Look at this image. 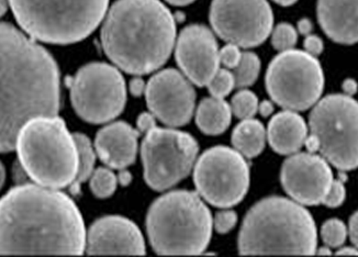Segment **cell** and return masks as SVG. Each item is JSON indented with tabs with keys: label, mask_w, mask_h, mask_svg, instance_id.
<instances>
[{
	"label": "cell",
	"mask_w": 358,
	"mask_h": 257,
	"mask_svg": "<svg viewBox=\"0 0 358 257\" xmlns=\"http://www.w3.org/2000/svg\"><path fill=\"white\" fill-rule=\"evenodd\" d=\"M59 72L52 55L11 24L0 22V153L15 149L36 117L57 116Z\"/></svg>",
	"instance_id": "1"
},
{
	"label": "cell",
	"mask_w": 358,
	"mask_h": 257,
	"mask_svg": "<svg viewBox=\"0 0 358 257\" xmlns=\"http://www.w3.org/2000/svg\"><path fill=\"white\" fill-rule=\"evenodd\" d=\"M86 234L74 201L57 189L24 184L0 199V255H82Z\"/></svg>",
	"instance_id": "2"
},
{
	"label": "cell",
	"mask_w": 358,
	"mask_h": 257,
	"mask_svg": "<svg viewBox=\"0 0 358 257\" xmlns=\"http://www.w3.org/2000/svg\"><path fill=\"white\" fill-rule=\"evenodd\" d=\"M174 17L159 0H117L101 28V44L113 64L132 75L159 70L174 49Z\"/></svg>",
	"instance_id": "3"
},
{
	"label": "cell",
	"mask_w": 358,
	"mask_h": 257,
	"mask_svg": "<svg viewBox=\"0 0 358 257\" xmlns=\"http://www.w3.org/2000/svg\"><path fill=\"white\" fill-rule=\"evenodd\" d=\"M317 245V226L309 211L278 196L256 203L238 235L242 255H315Z\"/></svg>",
	"instance_id": "4"
},
{
	"label": "cell",
	"mask_w": 358,
	"mask_h": 257,
	"mask_svg": "<svg viewBox=\"0 0 358 257\" xmlns=\"http://www.w3.org/2000/svg\"><path fill=\"white\" fill-rule=\"evenodd\" d=\"M213 216L199 193L175 191L152 203L146 216L150 243L159 255H198L209 245Z\"/></svg>",
	"instance_id": "5"
},
{
	"label": "cell",
	"mask_w": 358,
	"mask_h": 257,
	"mask_svg": "<svg viewBox=\"0 0 358 257\" xmlns=\"http://www.w3.org/2000/svg\"><path fill=\"white\" fill-rule=\"evenodd\" d=\"M15 149L23 170L38 185L67 187L78 170V151L74 135L57 116L36 117L23 126Z\"/></svg>",
	"instance_id": "6"
},
{
	"label": "cell",
	"mask_w": 358,
	"mask_h": 257,
	"mask_svg": "<svg viewBox=\"0 0 358 257\" xmlns=\"http://www.w3.org/2000/svg\"><path fill=\"white\" fill-rule=\"evenodd\" d=\"M21 28L52 44L82 41L103 21L109 0H9Z\"/></svg>",
	"instance_id": "7"
},
{
	"label": "cell",
	"mask_w": 358,
	"mask_h": 257,
	"mask_svg": "<svg viewBox=\"0 0 358 257\" xmlns=\"http://www.w3.org/2000/svg\"><path fill=\"white\" fill-rule=\"evenodd\" d=\"M309 126L317 152L330 164L342 172L358 168V101L352 96L334 94L317 101Z\"/></svg>",
	"instance_id": "8"
},
{
	"label": "cell",
	"mask_w": 358,
	"mask_h": 257,
	"mask_svg": "<svg viewBox=\"0 0 358 257\" xmlns=\"http://www.w3.org/2000/svg\"><path fill=\"white\" fill-rule=\"evenodd\" d=\"M324 73L317 57L300 50L280 52L267 68L266 89L286 110L305 111L320 101Z\"/></svg>",
	"instance_id": "9"
},
{
	"label": "cell",
	"mask_w": 358,
	"mask_h": 257,
	"mask_svg": "<svg viewBox=\"0 0 358 257\" xmlns=\"http://www.w3.org/2000/svg\"><path fill=\"white\" fill-rule=\"evenodd\" d=\"M198 143L186 132L154 126L142 141L144 178L154 191H166L189 174Z\"/></svg>",
	"instance_id": "10"
},
{
	"label": "cell",
	"mask_w": 358,
	"mask_h": 257,
	"mask_svg": "<svg viewBox=\"0 0 358 257\" xmlns=\"http://www.w3.org/2000/svg\"><path fill=\"white\" fill-rule=\"evenodd\" d=\"M71 99L75 111L83 120L90 124H105L117 118L124 109V78L113 65H85L73 78Z\"/></svg>",
	"instance_id": "11"
},
{
	"label": "cell",
	"mask_w": 358,
	"mask_h": 257,
	"mask_svg": "<svg viewBox=\"0 0 358 257\" xmlns=\"http://www.w3.org/2000/svg\"><path fill=\"white\" fill-rule=\"evenodd\" d=\"M194 183L201 198L228 209L243 200L250 187V168L243 155L228 147L206 151L194 165Z\"/></svg>",
	"instance_id": "12"
},
{
	"label": "cell",
	"mask_w": 358,
	"mask_h": 257,
	"mask_svg": "<svg viewBox=\"0 0 358 257\" xmlns=\"http://www.w3.org/2000/svg\"><path fill=\"white\" fill-rule=\"evenodd\" d=\"M210 22L221 39L248 49L268 38L274 15L267 0H213Z\"/></svg>",
	"instance_id": "13"
},
{
	"label": "cell",
	"mask_w": 358,
	"mask_h": 257,
	"mask_svg": "<svg viewBox=\"0 0 358 257\" xmlns=\"http://www.w3.org/2000/svg\"><path fill=\"white\" fill-rule=\"evenodd\" d=\"M145 97L150 111L166 126H184L192 119L196 93L186 76L174 68L154 75L146 84Z\"/></svg>",
	"instance_id": "14"
},
{
	"label": "cell",
	"mask_w": 358,
	"mask_h": 257,
	"mask_svg": "<svg viewBox=\"0 0 358 257\" xmlns=\"http://www.w3.org/2000/svg\"><path fill=\"white\" fill-rule=\"evenodd\" d=\"M285 191L302 206L323 203L332 185L333 172L328 161L315 153L290 155L280 172Z\"/></svg>",
	"instance_id": "15"
},
{
	"label": "cell",
	"mask_w": 358,
	"mask_h": 257,
	"mask_svg": "<svg viewBox=\"0 0 358 257\" xmlns=\"http://www.w3.org/2000/svg\"><path fill=\"white\" fill-rule=\"evenodd\" d=\"M175 57L185 76L199 87L208 85L220 65L217 40L201 24H192L180 32Z\"/></svg>",
	"instance_id": "16"
},
{
	"label": "cell",
	"mask_w": 358,
	"mask_h": 257,
	"mask_svg": "<svg viewBox=\"0 0 358 257\" xmlns=\"http://www.w3.org/2000/svg\"><path fill=\"white\" fill-rule=\"evenodd\" d=\"M90 255H144L143 235L134 222L121 216H106L94 222L86 234Z\"/></svg>",
	"instance_id": "17"
},
{
	"label": "cell",
	"mask_w": 358,
	"mask_h": 257,
	"mask_svg": "<svg viewBox=\"0 0 358 257\" xmlns=\"http://www.w3.org/2000/svg\"><path fill=\"white\" fill-rule=\"evenodd\" d=\"M140 132L123 121L103 126L96 137V152L108 168L124 170L134 162Z\"/></svg>",
	"instance_id": "18"
},
{
	"label": "cell",
	"mask_w": 358,
	"mask_h": 257,
	"mask_svg": "<svg viewBox=\"0 0 358 257\" xmlns=\"http://www.w3.org/2000/svg\"><path fill=\"white\" fill-rule=\"evenodd\" d=\"M317 21L332 41L358 43V0H317Z\"/></svg>",
	"instance_id": "19"
},
{
	"label": "cell",
	"mask_w": 358,
	"mask_h": 257,
	"mask_svg": "<svg viewBox=\"0 0 358 257\" xmlns=\"http://www.w3.org/2000/svg\"><path fill=\"white\" fill-rule=\"evenodd\" d=\"M307 137V124L297 111H282L269 121L267 139L271 149L278 154L297 153L305 145Z\"/></svg>",
	"instance_id": "20"
},
{
	"label": "cell",
	"mask_w": 358,
	"mask_h": 257,
	"mask_svg": "<svg viewBox=\"0 0 358 257\" xmlns=\"http://www.w3.org/2000/svg\"><path fill=\"white\" fill-rule=\"evenodd\" d=\"M231 105L222 98H206L199 103L196 112V124L203 133L217 135L230 126Z\"/></svg>",
	"instance_id": "21"
},
{
	"label": "cell",
	"mask_w": 358,
	"mask_h": 257,
	"mask_svg": "<svg viewBox=\"0 0 358 257\" xmlns=\"http://www.w3.org/2000/svg\"><path fill=\"white\" fill-rule=\"evenodd\" d=\"M266 137V130L261 121L244 119L233 130V147L244 157L253 159L263 152Z\"/></svg>",
	"instance_id": "22"
},
{
	"label": "cell",
	"mask_w": 358,
	"mask_h": 257,
	"mask_svg": "<svg viewBox=\"0 0 358 257\" xmlns=\"http://www.w3.org/2000/svg\"><path fill=\"white\" fill-rule=\"evenodd\" d=\"M73 135L78 151V170L74 183L71 187L73 193H76L80 186L92 176L95 166L96 154L90 139L85 134L75 133Z\"/></svg>",
	"instance_id": "23"
},
{
	"label": "cell",
	"mask_w": 358,
	"mask_h": 257,
	"mask_svg": "<svg viewBox=\"0 0 358 257\" xmlns=\"http://www.w3.org/2000/svg\"><path fill=\"white\" fill-rule=\"evenodd\" d=\"M261 71V61L255 53L244 52L242 53L240 63L233 71L236 87L243 88L253 85L259 78Z\"/></svg>",
	"instance_id": "24"
},
{
	"label": "cell",
	"mask_w": 358,
	"mask_h": 257,
	"mask_svg": "<svg viewBox=\"0 0 358 257\" xmlns=\"http://www.w3.org/2000/svg\"><path fill=\"white\" fill-rule=\"evenodd\" d=\"M118 178L109 168H100L90 176V189L98 198H108L115 191Z\"/></svg>",
	"instance_id": "25"
},
{
	"label": "cell",
	"mask_w": 358,
	"mask_h": 257,
	"mask_svg": "<svg viewBox=\"0 0 358 257\" xmlns=\"http://www.w3.org/2000/svg\"><path fill=\"white\" fill-rule=\"evenodd\" d=\"M230 105L233 115L242 120L253 118L259 112V99L255 94L248 89L240 90L236 93Z\"/></svg>",
	"instance_id": "26"
},
{
	"label": "cell",
	"mask_w": 358,
	"mask_h": 257,
	"mask_svg": "<svg viewBox=\"0 0 358 257\" xmlns=\"http://www.w3.org/2000/svg\"><path fill=\"white\" fill-rule=\"evenodd\" d=\"M298 41V32L292 24H279L271 31V44L279 52L294 49Z\"/></svg>",
	"instance_id": "27"
},
{
	"label": "cell",
	"mask_w": 358,
	"mask_h": 257,
	"mask_svg": "<svg viewBox=\"0 0 358 257\" xmlns=\"http://www.w3.org/2000/svg\"><path fill=\"white\" fill-rule=\"evenodd\" d=\"M213 97L224 98L236 87L234 75L228 68H219L207 85Z\"/></svg>",
	"instance_id": "28"
},
{
	"label": "cell",
	"mask_w": 358,
	"mask_h": 257,
	"mask_svg": "<svg viewBox=\"0 0 358 257\" xmlns=\"http://www.w3.org/2000/svg\"><path fill=\"white\" fill-rule=\"evenodd\" d=\"M348 237L345 224L338 219H330L321 228V237L329 247H340Z\"/></svg>",
	"instance_id": "29"
},
{
	"label": "cell",
	"mask_w": 358,
	"mask_h": 257,
	"mask_svg": "<svg viewBox=\"0 0 358 257\" xmlns=\"http://www.w3.org/2000/svg\"><path fill=\"white\" fill-rule=\"evenodd\" d=\"M346 191L343 182L341 179L333 180L328 195L325 196L323 205L329 208H338L345 200Z\"/></svg>",
	"instance_id": "30"
},
{
	"label": "cell",
	"mask_w": 358,
	"mask_h": 257,
	"mask_svg": "<svg viewBox=\"0 0 358 257\" xmlns=\"http://www.w3.org/2000/svg\"><path fill=\"white\" fill-rule=\"evenodd\" d=\"M241 57H242V53L236 44L229 43L221 51H219L220 63L224 65L225 68H228V70H234L240 63Z\"/></svg>",
	"instance_id": "31"
},
{
	"label": "cell",
	"mask_w": 358,
	"mask_h": 257,
	"mask_svg": "<svg viewBox=\"0 0 358 257\" xmlns=\"http://www.w3.org/2000/svg\"><path fill=\"white\" fill-rule=\"evenodd\" d=\"M238 216L232 210H223L217 212L215 218V228L217 233L225 234L236 226Z\"/></svg>",
	"instance_id": "32"
},
{
	"label": "cell",
	"mask_w": 358,
	"mask_h": 257,
	"mask_svg": "<svg viewBox=\"0 0 358 257\" xmlns=\"http://www.w3.org/2000/svg\"><path fill=\"white\" fill-rule=\"evenodd\" d=\"M303 47L305 51L313 57H319L324 50V43L320 36H315V34H309L306 36L305 41H303Z\"/></svg>",
	"instance_id": "33"
},
{
	"label": "cell",
	"mask_w": 358,
	"mask_h": 257,
	"mask_svg": "<svg viewBox=\"0 0 358 257\" xmlns=\"http://www.w3.org/2000/svg\"><path fill=\"white\" fill-rule=\"evenodd\" d=\"M154 126H157V124H155V116H154L153 113L144 112L142 113L141 116L138 117V131L142 132V133H146V132L152 130Z\"/></svg>",
	"instance_id": "34"
},
{
	"label": "cell",
	"mask_w": 358,
	"mask_h": 257,
	"mask_svg": "<svg viewBox=\"0 0 358 257\" xmlns=\"http://www.w3.org/2000/svg\"><path fill=\"white\" fill-rule=\"evenodd\" d=\"M348 233L351 237L353 244L358 249V211L350 219V224H348Z\"/></svg>",
	"instance_id": "35"
},
{
	"label": "cell",
	"mask_w": 358,
	"mask_h": 257,
	"mask_svg": "<svg viewBox=\"0 0 358 257\" xmlns=\"http://www.w3.org/2000/svg\"><path fill=\"white\" fill-rule=\"evenodd\" d=\"M145 82H143L142 78H136L130 82L131 94L134 96H136V97L143 95V94L145 93Z\"/></svg>",
	"instance_id": "36"
},
{
	"label": "cell",
	"mask_w": 358,
	"mask_h": 257,
	"mask_svg": "<svg viewBox=\"0 0 358 257\" xmlns=\"http://www.w3.org/2000/svg\"><path fill=\"white\" fill-rule=\"evenodd\" d=\"M313 24L309 19L303 18L298 22V31L302 36H309L313 32Z\"/></svg>",
	"instance_id": "37"
},
{
	"label": "cell",
	"mask_w": 358,
	"mask_h": 257,
	"mask_svg": "<svg viewBox=\"0 0 358 257\" xmlns=\"http://www.w3.org/2000/svg\"><path fill=\"white\" fill-rule=\"evenodd\" d=\"M342 88H343L345 95L353 96L357 93L358 84L353 78H348V80H344Z\"/></svg>",
	"instance_id": "38"
},
{
	"label": "cell",
	"mask_w": 358,
	"mask_h": 257,
	"mask_svg": "<svg viewBox=\"0 0 358 257\" xmlns=\"http://www.w3.org/2000/svg\"><path fill=\"white\" fill-rule=\"evenodd\" d=\"M259 112L261 113V116L269 117L274 112V105L269 101H262L259 103Z\"/></svg>",
	"instance_id": "39"
},
{
	"label": "cell",
	"mask_w": 358,
	"mask_h": 257,
	"mask_svg": "<svg viewBox=\"0 0 358 257\" xmlns=\"http://www.w3.org/2000/svg\"><path fill=\"white\" fill-rule=\"evenodd\" d=\"M131 180H132V176H131L130 172L128 170H120V172H119L118 175V182L122 186H128L129 184L131 183Z\"/></svg>",
	"instance_id": "40"
},
{
	"label": "cell",
	"mask_w": 358,
	"mask_h": 257,
	"mask_svg": "<svg viewBox=\"0 0 358 257\" xmlns=\"http://www.w3.org/2000/svg\"><path fill=\"white\" fill-rule=\"evenodd\" d=\"M338 255H348V256H350V255H356L357 256L358 255V249L357 247H343V249H340L338 251V253H336Z\"/></svg>",
	"instance_id": "41"
},
{
	"label": "cell",
	"mask_w": 358,
	"mask_h": 257,
	"mask_svg": "<svg viewBox=\"0 0 358 257\" xmlns=\"http://www.w3.org/2000/svg\"><path fill=\"white\" fill-rule=\"evenodd\" d=\"M166 1L173 6H187L194 3V0H166Z\"/></svg>",
	"instance_id": "42"
},
{
	"label": "cell",
	"mask_w": 358,
	"mask_h": 257,
	"mask_svg": "<svg viewBox=\"0 0 358 257\" xmlns=\"http://www.w3.org/2000/svg\"><path fill=\"white\" fill-rule=\"evenodd\" d=\"M273 1L278 3V5L282 6V7H288V6H292L297 3L298 0H273Z\"/></svg>",
	"instance_id": "43"
},
{
	"label": "cell",
	"mask_w": 358,
	"mask_h": 257,
	"mask_svg": "<svg viewBox=\"0 0 358 257\" xmlns=\"http://www.w3.org/2000/svg\"><path fill=\"white\" fill-rule=\"evenodd\" d=\"M6 172L3 165L0 162V189L3 188V183H5Z\"/></svg>",
	"instance_id": "44"
},
{
	"label": "cell",
	"mask_w": 358,
	"mask_h": 257,
	"mask_svg": "<svg viewBox=\"0 0 358 257\" xmlns=\"http://www.w3.org/2000/svg\"><path fill=\"white\" fill-rule=\"evenodd\" d=\"M8 9V0H0V17L5 15Z\"/></svg>",
	"instance_id": "45"
},
{
	"label": "cell",
	"mask_w": 358,
	"mask_h": 257,
	"mask_svg": "<svg viewBox=\"0 0 358 257\" xmlns=\"http://www.w3.org/2000/svg\"><path fill=\"white\" fill-rule=\"evenodd\" d=\"M317 254L319 255H331L332 253H331L330 249H329V247H321L320 249H317Z\"/></svg>",
	"instance_id": "46"
}]
</instances>
